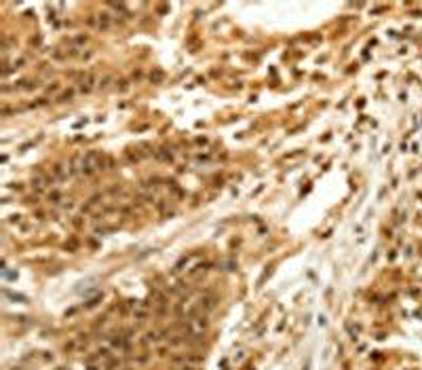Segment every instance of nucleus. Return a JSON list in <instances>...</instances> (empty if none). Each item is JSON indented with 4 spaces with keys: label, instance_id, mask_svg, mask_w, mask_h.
<instances>
[{
    "label": "nucleus",
    "instance_id": "f257e3e1",
    "mask_svg": "<svg viewBox=\"0 0 422 370\" xmlns=\"http://www.w3.org/2000/svg\"><path fill=\"white\" fill-rule=\"evenodd\" d=\"M103 165V157L100 153H87V155H81L76 157V172L78 174H93L97 169H101Z\"/></svg>",
    "mask_w": 422,
    "mask_h": 370
},
{
    "label": "nucleus",
    "instance_id": "f03ea898",
    "mask_svg": "<svg viewBox=\"0 0 422 370\" xmlns=\"http://www.w3.org/2000/svg\"><path fill=\"white\" fill-rule=\"evenodd\" d=\"M89 23H97V28L103 32V30H108L110 26H112V15L106 13V11H101V13H95L93 17H91Z\"/></svg>",
    "mask_w": 422,
    "mask_h": 370
},
{
    "label": "nucleus",
    "instance_id": "7ed1b4c3",
    "mask_svg": "<svg viewBox=\"0 0 422 370\" xmlns=\"http://www.w3.org/2000/svg\"><path fill=\"white\" fill-rule=\"evenodd\" d=\"M93 81H95V76H87V81H83V85H81V91H91L95 87Z\"/></svg>",
    "mask_w": 422,
    "mask_h": 370
},
{
    "label": "nucleus",
    "instance_id": "20e7f679",
    "mask_svg": "<svg viewBox=\"0 0 422 370\" xmlns=\"http://www.w3.org/2000/svg\"><path fill=\"white\" fill-rule=\"evenodd\" d=\"M182 370H192V368H182Z\"/></svg>",
    "mask_w": 422,
    "mask_h": 370
}]
</instances>
